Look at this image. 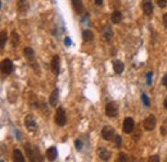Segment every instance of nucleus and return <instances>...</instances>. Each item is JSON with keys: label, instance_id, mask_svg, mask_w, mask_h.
I'll use <instances>...</instances> for the list:
<instances>
[{"label": "nucleus", "instance_id": "nucleus-1", "mask_svg": "<svg viewBox=\"0 0 167 162\" xmlns=\"http://www.w3.org/2000/svg\"><path fill=\"white\" fill-rule=\"evenodd\" d=\"M26 152H27V156L31 161H42L41 155L39 153V149L36 147L31 146V144H26Z\"/></svg>", "mask_w": 167, "mask_h": 162}, {"label": "nucleus", "instance_id": "nucleus-2", "mask_svg": "<svg viewBox=\"0 0 167 162\" xmlns=\"http://www.w3.org/2000/svg\"><path fill=\"white\" fill-rule=\"evenodd\" d=\"M54 121L58 126H64L67 123V114L64 108L59 107L57 111H55V116H54Z\"/></svg>", "mask_w": 167, "mask_h": 162}, {"label": "nucleus", "instance_id": "nucleus-3", "mask_svg": "<svg viewBox=\"0 0 167 162\" xmlns=\"http://www.w3.org/2000/svg\"><path fill=\"white\" fill-rule=\"evenodd\" d=\"M24 126H26V129L28 131H31V133H35L37 130V123H36L35 117H33L32 114H27V116L24 117Z\"/></svg>", "mask_w": 167, "mask_h": 162}, {"label": "nucleus", "instance_id": "nucleus-4", "mask_svg": "<svg viewBox=\"0 0 167 162\" xmlns=\"http://www.w3.org/2000/svg\"><path fill=\"white\" fill-rule=\"evenodd\" d=\"M117 113H118V107H117V104H116L114 102H109V103L105 106V114H107L108 117L113 118V117L117 116Z\"/></svg>", "mask_w": 167, "mask_h": 162}, {"label": "nucleus", "instance_id": "nucleus-5", "mask_svg": "<svg viewBox=\"0 0 167 162\" xmlns=\"http://www.w3.org/2000/svg\"><path fill=\"white\" fill-rule=\"evenodd\" d=\"M114 129L112 126H104L102 130V138L104 140H113L114 139Z\"/></svg>", "mask_w": 167, "mask_h": 162}, {"label": "nucleus", "instance_id": "nucleus-6", "mask_svg": "<svg viewBox=\"0 0 167 162\" xmlns=\"http://www.w3.org/2000/svg\"><path fill=\"white\" fill-rule=\"evenodd\" d=\"M156 123H157V120H156V117L153 116V114H149V116L144 120V129L145 130H148V131H152L154 127H156Z\"/></svg>", "mask_w": 167, "mask_h": 162}, {"label": "nucleus", "instance_id": "nucleus-7", "mask_svg": "<svg viewBox=\"0 0 167 162\" xmlns=\"http://www.w3.org/2000/svg\"><path fill=\"white\" fill-rule=\"evenodd\" d=\"M13 70H14V66H13V62L10 59H4L1 62V71L4 75H10Z\"/></svg>", "mask_w": 167, "mask_h": 162}, {"label": "nucleus", "instance_id": "nucleus-8", "mask_svg": "<svg viewBox=\"0 0 167 162\" xmlns=\"http://www.w3.org/2000/svg\"><path fill=\"white\" fill-rule=\"evenodd\" d=\"M134 127H135V122L131 117H126L125 121H123V133L125 134H130L134 131Z\"/></svg>", "mask_w": 167, "mask_h": 162}, {"label": "nucleus", "instance_id": "nucleus-9", "mask_svg": "<svg viewBox=\"0 0 167 162\" xmlns=\"http://www.w3.org/2000/svg\"><path fill=\"white\" fill-rule=\"evenodd\" d=\"M141 9H143L145 16H151L153 13V4L151 0H143L141 1Z\"/></svg>", "mask_w": 167, "mask_h": 162}, {"label": "nucleus", "instance_id": "nucleus-10", "mask_svg": "<svg viewBox=\"0 0 167 162\" xmlns=\"http://www.w3.org/2000/svg\"><path fill=\"white\" fill-rule=\"evenodd\" d=\"M61 59H59V55H54L51 58V71H53L54 75H59V71H61Z\"/></svg>", "mask_w": 167, "mask_h": 162}, {"label": "nucleus", "instance_id": "nucleus-11", "mask_svg": "<svg viewBox=\"0 0 167 162\" xmlns=\"http://www.w3.org/2000/svg\"><path fill=\"white\" fill-rule=\"evenodd\" d=\"M72 1V7L77 14H84L85 13V8L82 4V0H71Z\"/></svg>", "mask_w": 167, "mask_h": 162}, {"label": "nucleus", "instance_id": "nucleus-12", "mask_svg": "<svg viewBox=\"0 0 167 162\" xmlns=\"http://www.w3.org/2000/svg\"><path fill=\"white\" fill-rule=\"evenodd\" d=\"M58 98H59V91H58V89H54L50 94V98H49V103H50L51 107H55V106H57Z\"/></svg>", "mask_w": 167, "mask_h": 162}, {"label": "nucleus", "instance_id": "nucleus-13", "mask_svg": "<svg viewBox=\"0 0 167 162\" xmlns=\"http://www.w3.org/2000/svg\"><path fill=\"white\" fill-rule=\"evenodd\" d=\"M23 53L26 55V58H27V61H30L33 65V63H35V53H33V49L27 46V48H24Z\"/></svg>", "mask_w": 167, "mask_h": 162}, {"label": "nucleus", "instance_id": "nucleus-14", "mask_svg": "<svg viewBox=\"0 0 167 162\" xmlns=\"http://www.w3.org/2000/svg\"><path fill=\"white\" fill-rule=\"evenodd\" d=\"M58 156V151L55 147H50L48 148V151H46V158H48L49 161H54L55 158H57Z\"/></svg>", "mask_w": 167, "mask_h": 162}, {"label": "nucleus", "instance_id": "nucleus-15", "mask_svg": "<svg viewBox=\"0 0 167 162\" xmlns=\"http://www.w3.org/2000/svg\"><path fill=\"white\" fill-rule=\"evenodd\" d=\"M98 155H99V157L103 161H108L111 158V152L107 148H103V147L98 149Z\"/></svg>", "mask_w": 167, "mask_h": 162}, {"label": "nucleus", "instance_id": "nucleus-16", "mask_svg": "<svg viewBox=\"0 0 167 162\" xmlns=\"http://www.w3.org/2000/svg\"><path fill=\"white\" fill-rule=\"evenodd\" d=\"M17 9H18V12H22V13L27 12L28 10L27 0H18V3H17Z\"/></svg>", "mask_w": 167, "mask_h": 162}, {"label": "nucleus", "instance_id": "nucleus-17", "mask_svg": "<svg viewBox=\"0 0 167 162\" xmlns=\"http://www.w3.org/2000/svg\"><path fill=\"white\" fill-rule=\"evenodd\" d=\"M113 70L117 75L122 74L123 70H125V66H123V63L121 61H113Z\"/></svg>", "mask_w": 167, "mask_h": 162}, {"label": "nucleus", "instance_id": "nucleus-18", "mask_svg": "<svg viewBox=\"0 0 167 162\" xmlns=\"http://www.w3.org/2000/svg\"><path fill=\"white\" fill-rule=\"evenodd\" d=\"M113 37V32L112 30H111L109 26H105L104 27V31H103V39H104L105 41H111Z\"/></svg>", "mask_w": 167, "mask_h": 162}, {"label": "nucleus", "instance_id": "nucleus-19", "mask_svg": "<svg viewBox=\"0 0 167 162\" xmlns=\"http://www.w3.org/2000/svg\"><path fill=\"white\" fill-rule=\"evenodd\" d=\"M111 21H112L113 23H119L122 21V13L119 10H114L112 16H111Z\"/></svg>", "mask_w": 167, "mask_h": 162}, {"label": "nucleus", "instance_id": "nucleus-20", "mask_svg": "<svg viewBox=\"0 0 167 162\" xmlns=\"http://www.w3.org/2000/svg\"><path fill=\"white\" fill-rule=\"evenodd\" d=\"M13 160L17 161V162H24L26 161L19 149H14V151H13Z\"/></svg>", "mask_w": 167, "mask_h": 162}, {"label": "nucleus", "instance_id": "nucleus-21", "mask_svg": "<svg viewBox=\"0 0 167 162\" xmlns=\"http://www.w3.org/2000/svg\"><path fill=\"white\" fill-rule=\"evenodd\" d=\"M82 39L84 41H93L94 39V33L93 31H90V30H85V31H82Z\"/></svg>", "mask_w": 167, "mask_h": 162}, {"label": "nucleus", "instance_id": "nucleus-22", "mask_svg": "<svg viewBox=\"0 0 167 162\" xmlns=\"http://www.w3.org/2000/svg\"><path fill=\"white\" fill-rule=\"evenodd\" d=\"M8 33L7 31H1V35H0V49H4V46H5V41H7V36Z\"/></svg>", "mask_w": 167, "mask_h": 162}, {"label": "nucleus", "instance_id": "nucleus-23", "mask_svg": "<svg viewBox=\"0 0 167 162\" xmlns=\"http://www.w3.org/2000/svg\"><path fill=\"white\" fill-rule=\"evenodd\" d=\"M18 42H19L18 33H17V31H13L12 32V44H13V46H17L18 45Z\"/></svg>", "mask_w": 167, "mask_h": 162}, {"label": "nucleus", "instance_id": "nucleus-24", "mask_svg": "<svg viewBox=\"0 0 167 162\" xmlns=\"http://www.w3.org/2000/svg\"><path fill=\"white\" fill-rule=\"evenodd\" d=\"M141 100H143V103H144L145 107H149V106H151V100H149V98H148V95L145 94V93L141 94Z\"/></svg>", "mask_w": 167, "mask_h": 162}, {"label": "nucleus", "instance_id": "nucleus-25", "mask_svg": "<svg viewBox=\"0 0 167 162\" xmlns=\"http://www.w3.org/2000/svg\"><path fill=\"white\" fill-rule=\"evenodd\" d=\"M114 144H116V147H121V144H122V138L119 135H114Z\"/></svg>", "mask_w": 167, "mask_h": 162}, {"label": "nucleus", "instance_id": "nucleus-26", "mask_svg": "<svg viewBox=\"0 0 167 162\" xmlns=\"http://www.w3.org/2000/svg\"><path fill=\"white\" fill-rule=\"evenodd\" d=\"M75 146H76V149H77V151H82V142H81V140L80 139H77L76 140V142H75Z\"/></svg>", "mask_w": 167, "mask_h": 162}, {"label": "nucleus", "instance_id": "nucleus-27", "mask_svg": "<svg viewBox=\"0 0 167 162\" xmlns=\"http://www.w3.org/2000/svg\"><path fill=\"white\" fill-rule=\"evenodd\" d=\"M152 79H153V74L152 72H148L147 74V84L149 85V86L152 85Z\"/></svg>", "mask_w": 167, "mask_h": 162}, {"label": "nucleus", "instance_id": "nucleus-28", "mask_svg": "<svg viewBox=\"0 0 167 162\" xmlns=\"http://www.w3.org/2000/svg\"><path fill=\"white\" fill-rule=\"evenodd\" d=\"M158 5H160V8H165L167 5V0H157Z\"/></svg>", "mask_w": 167, "mask_h": 162}, {"label": "nucleus", "instance_id": "nucleus-29", "mask_svg": "<svg viewBox=\"0 0 167 162\" xmlns=\"http://www.w3.org/2000/svg\"><path fill=\"white\" fill-rule=\"evenodd\" d=\"M118 161H121V162L127 161V156H126V155H123V153H121V155L118 156Z\"/></svg>", "mask_w": 167, "mask_h": 162}, {"label": "nucleus", "instance_id": "nucleus-30", "mask_svg": "<svg viewBox=\"0 0 167 162\" xmlns=\"http://www.w3.org/2000/svg\"><path fill=\"white\" fill-rule=\"evenodd\" d=\"M160 161V157L158 156H152V157H149V162H158Z\"/></svg>", "mask_w": 167, "mask_h": 162}, {"label": "nucleus", "instance_id": "nucleus-31", "mask_svg": "<svg viewBox=\"0 0 167 162\" xmlns=\"http://www.w3.org/2000/svg\"><path fill=\"white\" fill-rule=\"evenodd\" d=\"M162 85H163V86H167V74L163 76V79H162Z\"/></svg>", "mask_w": 167, "mask_h": 162}, {"label": "nucleus", "instance_id": "nucleus-32", "mask_svg": "<svg viewBox=\"0 0 167 162\" xmlns=\"http://www.w3.org/2000/svg\"><path fill=\"white\" fill-rule=\"evenodd\" d=\"M64 44H66V46H71V40L68 39V37H66V39H64Z\"/></svg>", "mask_w": 167, "mask_h": 162}, {"label": "nucleus", "instance_id": "nucleus-33", "mask_svg": "<svg viewBox=\"0 0 167 162\" xmlns=\"http://www.w3.org/2000/svg\"><path fill=\"white\" fill-rule=\"evenodd\" d=\"M163 26L167 27V13L163 14Z\"/></svg>", "mask_w": 167, "mask_h": 162}, {"label": "nucleus", "instance_id": "nucleus-34", "mask_svg": "<svg viewBox=\"0 0 167 162\" xmlns=\"http://www.w3.org/2000/svg\"><path fill=\"white\" fill-rule=\"evenodd\" d=\"M94 1H95L96 5H102L103 4V0H94Z\"/></svg>", "mask_w": 167, "mask_h": 162}, {"label": "nucleus", "instance_id": "nucleus-35", "mask_svg": "<svg viewBox=\"0 0 167 162\" xmlns=\"http://www.w3.org/2000/svg\"><path fill=\"white\" fill-rule=\"evenodd\" d=\"M163 107H165V108L167 109V97L165 98V102H163Z\"/></svg>", "mask_w": 167, "mask_h": 162}, {"label": "nucleus", "instance_id": "nucleus-36", "mask_svg": "<svg viewBox=\"0 0 167 162\" xmlns=\"http://www.w3.org/2000/svg\"><path fill=\"white\" fill-rule=\"evenodd\" d=\"M162 134H163V135L166 134V127L165 126H162Z\"/></svg>", "mask_w": 167, "mask_h": 162}, {"label": "nucleus", "instance_id": "nucleus-37", "mask_svg": "<svg viewBox=\"0 0 167 162\" xmlns=\"http://www.w3.org/2000/svg\"><path fill=\"white\" fill-rule=\"evenodd\" d=\"M166 161H167V158H166Z\"/></svg>", "mask_w": 167, "mask_h": 162}]
</instances>
